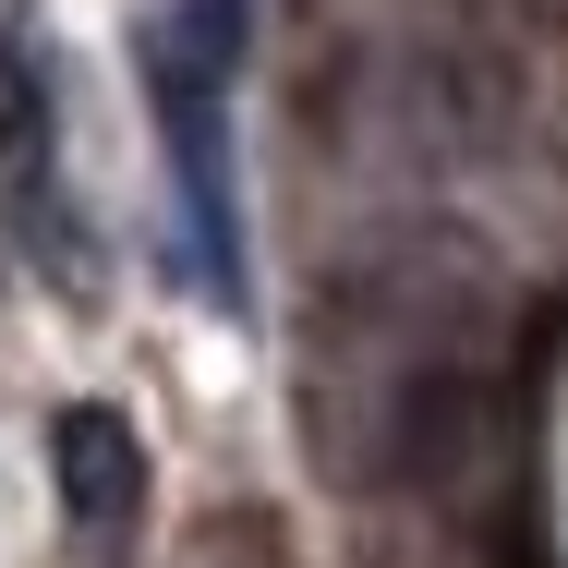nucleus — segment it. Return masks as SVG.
Masks as SVG:
<instances>
[{
    "mask_svg": "<svg viewBox=\"0 0 568 568\" xmlns=\"http://www.w3.org/2000/svg\"><path fill=\"white\" fill-rule=\"evenodd\" d=\"M242 61H254V0H170L145 24V98H158V145H170V194H182L206 303H242V145H230Z\"/></svg>",
    "mask_w": 568,
    "mask_h": 568,
    "instance_id": "obj_1",
    "label": "nucleus"
},
{
    "mask_svg": "<svg viewBox=\"0 0 568 568\" xmlns=\"http://www.w3.org/2000/svg\"><path fill=\"white\" fill-rule=\"evenodd\" d=\"M49 145H61V85H49V49H37V24L0 0V182L37 206L49 230V278H98V254H85V219H61L49 206Z\"/></svg>",
    "mask_w": 568,
    "mask_h": 568,
    "instance_id": "obj_2",
    "label": "nucleus"
},
{
    "mask_svg": "<svg viewBox=\"0 0 568 568\" xmlns=\"http://www.w3.org/2000/svg\"><path fill=\"white\" fill-rule=\"evenodd\" d=\"M49 484H61V520L121 557L133 532H145V436H133V412L110 399H73L61 424H49Z\"/></svg>",
    "mask_w": 568,
    "mask_h": 568,
    "instance_id": "obj_3",
    "label": "nucleus"
}]
</instances>
